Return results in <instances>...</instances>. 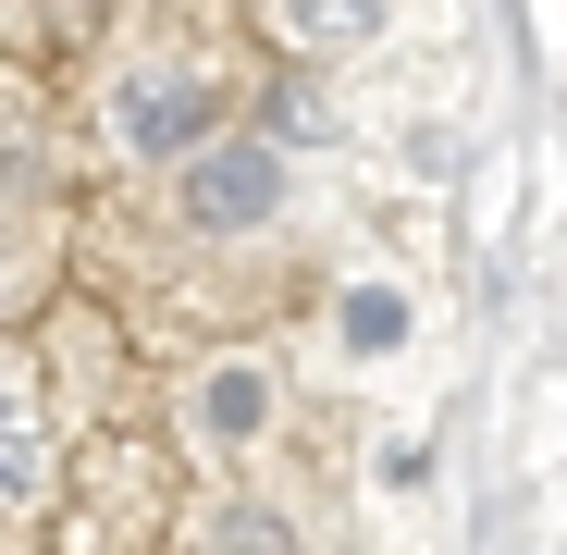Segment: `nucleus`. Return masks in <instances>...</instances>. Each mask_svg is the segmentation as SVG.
Segmentation results:
<instances>
[{"label": "nucleus", "mask_w": 567, "mask_h": 555, "mask_svg": "<svg viewBox=\"0 0 567 555\" xmlns=\"http://www.w3.org/2000/svg\"><path fill=\"white\" fill-rule=\"evenodd\" d=\"M100 112H112V136H124L136 161H198L210 124H223V86H210L198 62H124Z\"/></svg>", "instance_id": "obj_1"}, {"label": "nucleus", "mask_w": 567, "mask_h": 555, "mask_svg": "<svg viewBox=\"0 0 567 555\" xmlns=\"http://www.w3.org/2000/svg\"><path fill=\"white\" fill-rule=\"evenodd\" d=\"M271 210H284V148L271 136H223V148L185 161V223L198 235H247Z\"/></svg>", "instance_id": "obj_2"}, {"label": "nucleus", "mask_w": 567, "mask_h": 555, "mask_svg": "<svg viewBox=\"0 0 567 555\" xmlns=\"http://www.w3.org/2000/svg\"><path fill=\"white\" fill-rule=\"evenodd\" d=\"M38 482H50L38 395H25V383H0V518H13V506H38Z\"/></svg>", "instance_id": "obj_3"}, {"label": "nucleus", "mask_w": 567, "mask_h": 555, "mask_svg": "<svg viewBox=\"0 0 567 555\" xmlns=\"http://www.w3.org/2000/svg\"><path fill=\"white\" fill-rule=\"evenodd\" d=\"M259 420H271V370H259V358H223L210 383H198V432H210V444H247Z\"/></svg>", "instance_id": "obj_4"}, {"label": "nucleus", "mask_w": 567, "mask_h": 555, "mask_svg": "<svg viewBox=\"0 0 567 555\" xmlns=\"http://www.w3.org/2000/svg\"><path fill=\"white\" fill-rule=\"evenodd\" d=\"M284 38L297 50H358V38H383V0H284Z\"/></svg>", "instance_id": "obj_5"}, {"label": "nucleus", "mask_w": 567, "mask_h": 555, "mask_svg": "<svg viewBox=\"0 0 567 555\" xmlns=\"http://www.w3.org/2000/svg\"><path fill=\"white\" fill-rule=\"evenodd\" d=\"M333 321H346V346H358V358H383V346L408 333V297H395V285H358V297H346Z\"/></svg>", "instance_id": "obj_6"}, {"label": "nucleus", "mask_w": 567, "mask_h": 555, "mask_svg": "<svg viewBox=\"0 0 567 555\" xmlns=\"http://www.w3.org/2000/svg\"><path fill=\"white\" fill-rule=\"evenodd\" d=\"M223 543H235V555H297V543H284L271 518H223Z\"/></svg>", "instance_id": "obj_7"}, {"label": "nucleus", "mask_w": 567, "mask_h": 555, "mask_svg": "<svg viewBox=\"0 0 567 555\" xmlns=\"http://www.w3.org/2000/svg\"><path fill=\"white\" fill-rule=\"evenodd\" d=\"M0 297H13V223H0Z\"/></svg>", "instance_id": "obj_8"}]
</instances>
